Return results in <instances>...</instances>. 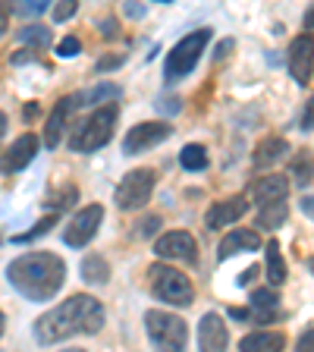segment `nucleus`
<instances>
[{
    "label": "nucleus",
    "mask_w": 314,
    "mask_h": 352,
    "mask_svg": "<svg viewBox=\"0 0 314 352\" xmlns=\"http://www.w3.org/2000/svg\"><path fill=\"white\" fill-rule=\"evenodd\" d=\"M104 327V305L91 296H69L63 305L44 311L35 321V340L41 346L60 343L76 333H98Z\"/></svg>",
    "instance_id": "nucleus-1"
},
{
    "label": "nucleus",
    "mask_w": 314,
    "mask_h": 352,
    "mask_svg": "<svg viewBox=\"0 0 314 352\" xmlns=\"http://www.w3.org/2000/svg\"><path fill=\"white\" fill-rule=\"evenodd\" d=\"M7 280L19 289L25 299L47 302L51 296L60 293V286L66 280V261L54 252H32V255H19L10 261Z\"/></svg>",
    "instance_id": "nucleus-2"
},
{
    "label": "nucleus",
    "mask_w": 314,
    "mask_h": 352,
    "mask_svg": "<svg viewBox=\"0 0 314 352\" xmlns=\"http://www.w3.org/2000/svg\"><path fill=\"white\" fill-rule=\"evenodd\" d=\"M117 117H120L117 104H104L95 113H88V120H82L73 129V135H69V148L82 151V154H91V151H98V148H104L110 142V135H113Z\"/></svg>",
    "instance_id": "nucleus-3"
},
{
    "label": "nucleus",
    "mask_w": 314,
    "mask_h": 352,
    "mask_svg": "<svg viewBox=\"0 0 314 352\" xmlns=\"http://www.w3.org/2000/svg\"><path fill=\"white\" fill-rule=\"evenodd\" d=\"M145 327H148V337H151L157 352H186L189 327H186L183 318L170 315V311H148Z\"/></svg>",
    "instance_id": "nucleus-4"
},
{
    "label": "nucleus",
    "mask_w": 314,
    "mask_h": 352,
    "mask_svg": "<svg viewBox=\"0 0 314 352\" xmlns=\"http://www.w3.org/2000/svg\"><path fill=\"white\" fill-rule=\"evenodd\" d=\"M208 41H211V32H208V29H198V32L186 35L183 41L176 44L173 51L167 54V63H164V76H167V82H179L183 76H189L192 69H195L198 57L205 54Z\"/></svg>",
    "instance_id": "nucleus-5"
},
{
    "label": "nucleus",
    "mask_w": 314,
    "mask_h": 352,
    "mask_svg": "<svg viewBox=\"0 0 314 352\" xmlns=\"http://www.w3.org/2000/svg\"><path fill=\"white\" fill-rule=\"evenodd\" d=\"M148 277H151V293L161 302H167V305H189L192 296H195L189 277L183 271L170 267V264H154Z\"/></svg>",
    "instance_id": "nucleus-6"
},
{
    "label": "nucleus",
    "mask_w": 314,
    "mask_h": 352,
    "mask_svg": "<svg viewBox=\"0 0 314 352\" xmlns=\"http://www.w3.org/2000/svg\"><path fill=\"white\" fill-rule=\"evenodd\" d=\"M151 192H154V173L142 167V170H129V173L120 179L113 198H117V208H123V211H135V208L148 205Z\"/></svg>",
    "instance_id": "nucleus-7"
},
{
    "label": "nucleus",
    "mask_w": 314,
    "mask_h": 352,
    "mask_svg": "<svg viewBox=\"0 0 314 352\" xmlns=\"http://www.w3.org/2000/svg\"><path fill=\"white\" fill-rule=\"evenodd\" d=\"M101 220H104V208L101 205L82 208V211L76 214L73 220H69V227L63 230V242H66V245H73V249H82V245H88V242L95 239L98 227H101Z\"/></svg>",
    "instance_id": "nucleus-8"
},
{
    "label": "nucleus",
    "mask_w": 314,
    "mask_h": 352,
    "mask_svg": "<svg viewBox=\"0 0 314 352\" xmlns=\"http://www.w3.org/2000/svg\"><path fill=\"white\" fill-rule=\"evenodd\" d=\"M170 132L173 129H170L167 123H139L135 129H129V135H126V142H123V151L126 154H142V151H148V148L167 142Z\"/></svg>",
    "instance_id": "nucleus-9"
},
{
    "label": "nucleus",
    "mask_w": 314,
    "mask_h": 352,
    "mask_svg": "<svg viewBox=\"0 0 314 352\" xmlns=\"http://www.w3.org/2000/svg\"><path fill=\"white\" fill-rule=\"evenodd\" d=\"M154 252L161 258H179V261H189L195 264L198 261V245L186 230H173V233H164L154 245Z\"/></svg>",
    "instance_id": "nucleus-10"
},
{
    "label": "nucleus",
    "mask_w": 314,
    "mask_h": 352,
    "mask_svg": "<svg viewBox=\"0 0 314 352\" xmlns=\"http://www.w3.org/2000/svg\"><path fill=\"white\" fill-rule=\"evenodd\" d=\"M314 69V38L311 35H299L293 44H289V73L299 85H305L311 79Z\"/></svg>",
    "instance_id": "nucleus-11"
},
{
    "label": "nucleus",
    "mask_w": 314,
    "mask_h": 352,
    "mask_svg": "<svg viewBox=\"0 0 314 352\" xmlns=\"http://www.w3.org/2000/svg\"><path fill=\"white\" fill-rule=\"evenodd\" d=\"M227 343H229V333H227V324L217 311H208L198 324V346L201 352H227Z\"/></svg>",
    "instance_id": "nucleus-12"
},
{
    "label": "nucleus",
    "mask_w": 314,
    "mask_h": 352,
    "mask_svg": "<svg viewBox=\"0 0 314 352\" xmlns=\"http://www.w3.org/2000/svg\"><path fill=\"white\" fill-rule=\"evenodd\" d=\"M35 154H38V139L32 135V132H25V135H19V139H16L13 145L3 151V157H0V167L7 170V173H13V170L29 167Z\"/></svg>",
    "instance_id": "nucleus-13"
},
{
    "label": "nucleus",
    "mask_w": 314,
    "mask_h": 352,
    "mask_svg": "<svg viewBox=\"0 0 314 352\" xmlns=\"http://www.w3.org/2000/svg\"><path fill=\"white\" fill-rule=\"evenodd\" d=\"M245 211H249L245 195H233V198H227V201L214 205L211 211H208L205 223H208V230H223V227H229V223H236V220H239Z\"/></svg>",
    "instance_id": "nucleus-14"
},
{
    "label": "nucleus",
    "mask_w": 314,
    "mask_h": 352,
    "mask_svg": "<svg viewBox=\"0 0 314 352\" xmlns=\"http://www.w3.org/2000/svg\"><path fill=\"white\" fill-rule=\"evenodd\" d=\"M286 195H289V179L286 176H264L255 183V198L261 208H271V205H283Z\"/></svg>",
    "instance_id": "nucleus-15"
},
{
    "label": "nucleus",
    "mask_w": 314,
    "mask_h": 352,
    "mask_svg": "<svg viewBox=\"0 0 314 352\" xmlns=\"http://www.w3.org/2000/svg\"><path fill=\"white\" fill-rule=\"evenodd\" d=\"M258 245H261V239H258L255 230H229V233L223 236V242H220L217 255L227 261V258L239 255V252H255Z\"/></svg>",
    "instance_id": "nucleus-16"
},
{
    "label": "nucleus",
    "mask_w": 314,
    "mask_h": 352,
    "mask_svg": "<svg viewBox=\"0 0 314 352\" xmlns=\"http://www.w3.org/2000/svg\"><path fill=\"white\" fill-rule=\"evenodd\" d=\"M73 98H63V101H57V107H54L51 120H47V129H44V145L47 148H57L60 139H63V126H66V117L73 113Z\"/></svg>",
    "instance_id": "nucleus-17"
},
{
    "label": "nucleus",
    "mask_w": 314,
    "mask_h": 352,
    "mask_svg": "<svg viewBox=\"0 0 314 352\" xmlns=\"http://www.w3.org/2000/svg\"><path fill=\"white\" fill-rule=\"evenodd\" d=\"M286 340L280 337V333H273V330H255V333H249V337L242 340L239 349L242 352H283Z\"/></svg>",
    "instance_id": "nucleus-18"
},
{
    "label": "nucleus",
    "mask_w": 314,
    "mask_h": 352,
    "mask_svg": "<svg viewBox=\"0 0 314 352\" xmlns=\"http://www.w3.org/2000/svg\"><path fill=\"white\" fill-rule=\"evenodd\" d=\"M286 154H289L286 139H264L255 151V164L258 167H271V164H277L280 157H286Z\"/></svg>",
    "instance_id": "nucleus-19"
},
{
    "label": "nucleus",
    "mask_w": 314,
    "mask_h": 352,
    "mask_svg": "<svg viewBox=\"0 0 314 352\" xmlns=\"http://www.w3.org/2000/svg\"><path fill=\"white\" fill-rule=\"evenodd\" d=\"M277 293H273V289H255V293H251V311H255L258 318H264V321H267V318H277Z\"/></svg>",
    "instance_id": "nucleus-20"
},
{
    "label": "nucleus",
    "mask_w": 314,
    "mask_h": 352,
    "mask_svg": "<svg viewBox=\"0 0 314 352\" xmlns=\"http://www.w3.org/2000/svg\"><path fill=\"white\" fill-rule=\"evenodd\" d=\"M267 280H271L273 286H280L286 280V267H283V255H280L277 239L267 242Z\"/></svg>",
    "instance_id": "nucleus-21"
},
{
    "label": "nucleus",
    "mask_w": 314,
    "mask_h": 352,
    "mask_svg": "<svg viewBox=\"0 0 314 352\" xmlns=\"http://www.w3.org/2000/svg\"><path fill=\"white\" fill-rule=\"evenodd\" d=\"M82 277H85L88 283H107V277H110L107 261H104L101 255H88L85 261H82Z\"/></svg>",
    "instance_id": "nucleus-22"
},
{
    "label": "nucleus",
    "mask_w": 314,
    "mask_h": 352,
    "mask_svg": "<svg viewBox=\"0 0 314 352\" xmlns=\"http://www.w3.org/2000/svg\"><path fill=\"white\" fill-rule=\"evenodd\" d=\"M179 164H183L186 170H205L208 167V151L201 145H186L183 151H179Z\"/></svg>",
    "instance_id": "nucleus-23"
},
{
    "label": "nucleus",
    "mask_w": 314,
    "mask_h": 352,
    "mask_svg": "<svg viewBox=\"0 0 314 352\" xmlns=\"http://www.w3.org/2000/svg\"><path fill=\"white\" fill-rule=\"evenodd\" d=\"M286 201L283 205H271V208H261V214H258V227H264V230H273V227H280L286 220Z\"/></svg>",
    "instance_id": "nucleus-24"
},
{
    "label": "nucleus",
    "mask_w": 314,
    "mask_h": 352,
    "mask_svg": "<svg viewBox=\"0 0 314 352\" xmlns=\"http://www.w3.org/2000/svg\"><path fill=\"white\" fill-rule=\"evenodd\" d=\"M289 167H293V176H295V183H299V186H308L314 179V164H311V157H308V154H295Z\"/></svg>",
    "instance_id": "nucleus-25"
},
{
    "label": "nucleus",
    "mask_w": 314,
    "mask_h": 352,
    "mask_svg": "<svg viewBox=\"0 0 314 352\" xmlns=\"http://www.w3.org/2000/svg\"><path fill=\"white\" fill-rule=\"evenodd\" d=\"M117 95H120V88H117V85H107V82H104V85L91 88V91H85V95H76V104H79V101L95 104V101H104V98L113 104V98H117Z\"/></svg>",
    "instance_id": "nucleus-26"
},
{
    "label": "nucleus",
    "mask_w": 314,
    "mask_h": 352,
    "mask_svg": "<svg viewBox=\"0 0 314 352\" xmlns=\"http://www.w3.org/2000/svg\"><path fill=\"white\" fill-rule=\"evenodd\" d=\"M19 41L44 47V44H51V29H44V25H25V29H19Z\"/></svg>",
    "instance_id": "nucleus-27"
},
{
    "label": "nucleus",
    "mask_w": 314,
    "mask_h": 352,
    "mask_svg": "<svg viewBox=\"0 0 314 352\" xmlns=\"http://www.w3.org/2000/svg\"><path fill=\"white\" fill-rule=\"evenodd\" d=\"M54 223H57V214H47V217H44V220H38V223H35V227H32L25 236H19V242L32 239V236H41V233H47V230H51Z\"/></svg>",
    "instance_id": "nucleus-28"
},
{
    "label": "nucleus",
    "mask_w": 314,
    "mask_h": 352,
    "mask_svg": "<svg viewBox=\"0 0 314 352\" xmlns=\"http://www.w3.org/2000/svg\"><path fill=\"white\" fill-rule=\"evenodd\" d=\"M57 54L60 57H76V54H79V38H63V41L57 44Z\"/></svg>",
    "instance_id": "nucleus-29"
},
{
    "label": "nucleus",
    "mask_w": 314,
    "mask_h": 352,
    "mask_svg": "<svg viewBox=\"0 0 314 352\" xmlns=\"http://www.w3.org/2000/svg\"><path fill=\"white\" fill-rule=\"evenodd\" d=\"M79 10V3L76 0H66V3H60V7H54V19L57 22H63V19H69V16Z\"/></svg>",
    "instance_id": "nucleus-30"
},
{
    "label": "nucleus",
    "mask_w": 314,
    "mask_h": 352,
    "mask_svg": "<svg viewBox=\"0 0 314 352\" xmlns=\"http://www.w3.org/2000/svg\"><path fill=\"white\" fill-rule=\"evenodd\" d=\"M295 352H314V324L305 327V333H302L299 343H295Z\"/></svg>",
    "instance_id": "nucleus-31"
},
{
    "label": "nucleus",
    "mask_w": 314,
    "mask_h": 352,
    "mask_svg": "<svg viewBox=\"0 0 314 352\" xmlns=\"http://www.w3.org/2000/svg\"><path fill=\"white\" fill-rule=\"evenodd\" d=\"M157 227H161V217H145L135 230H139V236H145V239H148V236L157 233Z\"/></svg>",
    "instance_id": "nucleus-32"
},
{
    "label": "nucleus",
    "mask_w": 314,
    "mask_h": 352,
    "mask_svg": "<svg viewBox=\"0 0 314 352\" xmlns=\"http://www.w3.org/2000/svg\"><path fill=\"white\" fill-rule=\"evenodd\" d=\"M44 7H47V3H35V0H29V3H22V7H16V13L32 16V13H44Z\"/></svg>",
    "instance_id": "nucleus-33"
},
{
    "label": "nucleus",
    "mask_w": 314,
    "mask_h": 352,
    "mask_svg": "<svg viewBox=\"0 0 314 352\" xmlns=\"http://www.w3.org/2000/svg\"><path fill=\"white\" fill-rule=\"evenodd\" d=\"M123 54H120V57H104V60H98V69H101V73H104V69H113V66H120V63H123Z\"/></svg>",
    "instance_id": "nucleus-34"
},
{
    "label": "nucleus",
    "mask_w": 314,
    "mask_h": 352,
    "mask_svg": "<svg viewBox=\"0 0 314 352\" xmlns=\"http://www.w3.org/2000/svg\"><path fill=\"white\" fill-rule=\"evenodd\" d=\"M302 126H305V129H311V126H314V98L308 101V107H305V117H302Z\"/></svg>",
    "instance_id": "nucleus-35"
},
{
    "label": "nucleus",
    "mask_w": 314,
    "mask_h": 352,
    "mask_svg": "<svg viewBox=\"0 0 314 352\" xmlns=\"http://www.w3.org/2000/svg\"><path fill=\"white\" fill-rule=\"evenodd\" d=\"M302 211H305L308 217L314 220V195H305V198H302Z\"/></svg>",
    "instance_id": "nucleus-36"
},
{
    "label": "nucleus",
    "mask_w": 314,
    "mask_h": 352,
    "mask_svg": "<svg viewBox=\"0 0 314 352\" xmlns=\"http://www.w3.org/2000/svg\"><path fill=\"white\" fill-rule=\"evenodd\" d=\"M32 57H35V51H19V54H13V63H25Z\"/></svg>",
    "instance_id": "nucleus-37"
},
{
    "label": "nucleus",
    "mask_w": 314,
    "mask_h": 352,
    "mask_svg": "<svg viewBox=\"0 0 314 352\" xmlns=\"http://www.w3.org/2000/svg\"><path fill=\"white\" fill-rule=\"evenodd\" d=\"M126 13H129V16H145V7H135V3H126Z\"/></svg>",
    "instance_id": "nucleus-38"
},
{
    "label": "nucleus",
    "mask_w": 314,
    "mask_h": 352,
    "mask_svg": "<svg viewBox=\"0 0 314 352\" xmlns=\"http://www.w3.org/2000/svg\"><path fill=\"white\" fill-rule=\"evenodd\" d=\"M104 35H117V22H104Z\"/></svg>",
    "instance_id": "nucleus-39"
},
{
    "label": "nucleus",
    "mask_w": 314,
    "mask_h": 352,
    "mask_svg": "<svg viewBox=\"0 0 314 352\" xmlns=\"http://www.w3.org/2000/svg\"><path fill=\"white\" fill-rule=\"evenodd\" d=\"M229 47H233V41H223V44H220V51H217V57H223V54H227Z\"/></svg>",
    "instance_id": "nucleus-40"
},
{
    "label": "nucleus",
    "mask_w": 314,
    "mask_h": 352,
    "mask_svg": "<svg viewBox=\"0 0 314 352\" xmlns=\"http://www.w3.org/2000/svg\"><path fill=\"white\" fill-rule=\"evenodd\" d=\"M3 132H7V117L0 113V139H3Z\"/></svg>",
    "instance_id": "nucleus-41"
},
{
    "label": "nucleus",
    "mask_w": 314,
    "mask_h": 352,
    "mask_svg": "<svg viewBox=\"0 0 314 352\" xmlns=\"http://www.w3.org/2000/svg\"><path fill=\"white\" fill-rule=\"evenodd\" d=\"M0 333H3V315H0Z\"/></svg>",
    "instance_id": "nucleus-42"
},
{
    "label": "nucleus",
    "mask_w": 314,
    "mask_h": 352,
    "mask_svg": "<svg viewBox=\"0 0 314 352\" xmlns=\"http://www.w3.org/2000/svg\"><path fill=\"white\" fill-rule=\"evenodd\" d=\"M63 352H85V349H63Z\"/></svg>",
    "instance_id": "nucleus-43"
},
{
    "label": "nucleus",
    "mask_w": 314,
    "mask_h": 352,
    "mask_svg": "<svg viewBox=\"0 0 314 352\" xmlns=\"http://www.w3.org/2000/svg\"><path fill=\"white\" fill-rule=\"evenodd\" d=\"M311 25H314V13H311Z\"/></svg>",
    "instance_id": "nucleus-44"
}]
</instances>
